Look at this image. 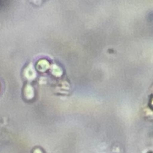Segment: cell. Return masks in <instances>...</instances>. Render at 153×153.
Listing matches in <instances>:
<instances>
[{
  "instance_id": "6da1fadb",
  "label": "cell",
  "mask_w": 153,
  "mask_h": 153,
  "mask_svg": "<svg viewBox=\"0 0 153 153\" xmlns=\"http://www.w3.org/2000/svg\"><path fill=\"white\" fill-rule=\"evenodd\" d=\"M33 153H42V152L41 151V150L40 149L36 148V149H35L34 150V151H33Z\"/></svg>"
}]
</instances>
